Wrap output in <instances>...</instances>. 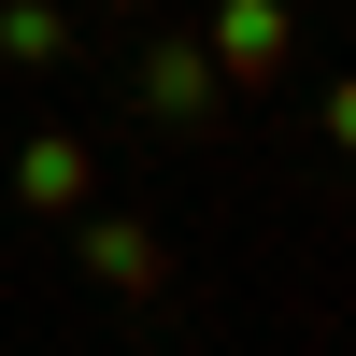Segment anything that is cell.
<instances>
[{"label":"cell","instance_id":"6da1fadb","mask_svg":"<svg viewBox=\"0 0 356 356\" xmlns=\"http://www.w3.org/2000/svg\"><path fill=\"white\" fill-rule=\"evenodd\" d=\"M200 57H214V86H271L285 57H300V29H285V0H214Z\"/></svg>","mask_w":356,"mask_h":356},{"label":"cell","instance_id":"7a4b0ae2","mask_svg":"<svg viewBox=\"0 0 356 356\" xmlns=\"http://www.w3.org/2000/svg\"><path fill=\"white\" fill-rule=\"evenodd\" d=\"M72 228H86V271H100L114 300H157V285H171V243H157L143 214H100V200H86Z\"/></svg>","mask_w":356,"mask_h":356},{"label":"cell","instance_id":"3957f363","mask_svg":"<svg viewBox=\"0 0 356 356\" xmlns=\"http://www.w3.org/2000/svg\"><path fill=\"white\" fill-rule=\"evenodd\" d=\"M15 200H29V214H86V200H100V157H86L72 129H43V143L15 157Z\"/></svg>","mask_w":356,"mask_h":356},{"label":"cell","instance_id":"277c9868","mask_svg":"<svg viewBox=\"0 0 356 356\" xmlns=\"http://www.w3.org/2000/svg\"><path fill=\"white\" fill-rule=\"evenodd\" d=\"M143 114H157V129H200V114H214V57H200V43H157V57H143Z\"/></svg>","mask_w":356,"mask_h":356},{"label":"cell","instance_id":"5b68a950","mask_svg":"<svg viewBox=\"0 0 356 356\" xmlns=\"http://www.w3.org/2000/svg\"><path fill=\"white\" fill-rule=\"evenodd\" d=\"M0 57L15 72H72V15L57 0H0Z\"/></svg>","mask_w":356,"mask_h":356}]
</instances>
